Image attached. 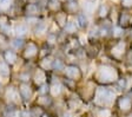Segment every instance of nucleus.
Instances as JSON below:
<instances>
[{
  "label": "nucleus",
  "instance_id": "obj_1",
  "mask_svg": "<svg viewBox=\"0 0 132 117\" xmlns=\"http://www.w3.org/2000/svg\"><path fill=\"white\" fill-rule=\"evenodd\" d=\"M125 71L120 70L119 65L112 61L102 63L97 60L96 67L88 78H91L98 87H113Z\"/></svg>",
  "mask_w": 132,
  "mask_h": 117
},
{
  "label": "nucleus",
  "instance_id": "obj_2",
  "mask_svg": "<svg viewBox=\"0 0 132 117\" xmlns=\"http://www.w3.org/2000/svg\"><path fill=\"white\" fill-rule=\"evenodd\" d=\"M105 54H106L112 63L117 65H123L124 60L126 58L127 51L130 49V43L127 38L119 39V40H110L105 43Z\"/></svg>",
  "mask_w": 132,
  "mask_h": 117
},
{
  "label": "nucleus",
  "instance_id": "obj_3",
  "mask_svg": "<svg viewBox=\"0 0 132 117\" xmlns=\"http://www.w3.org/2000/svg\"><path fill=\"white\" fill-rule=\"evenodd\" d=\"M117 97H118V93L114 91L112 87H97L94 98L91 105L113 108Z\"/></svg>",
  "mask_w": 132,
  "mask_h": 117
},
{
  "label": "nucleus",
  "instance_id": "obj_4",
  "mask_svg": "<svg viewBox=\"0 0 132 117\" xmlns=\"http://www.w3.org/2000/svg\"><path fill=\"white\" fill-rule=\"evenodd\" d=\"M117 116L126 117L129 114L132 112V89L118 95L116 103L113 105Z\"/></svg>",
  "mask_w": 132,
  "mask_h": 117
},
{
  "label": "nucleus",
  "instance_id": "obj_5",
  "mask_svg": "<svg viewBox=\"0 0 132 117\" xmlns=\"http://www.w3.org/2000/svg\"><path fill=\"white\" fill-rule=\"evenodd\" d=\"M97 87H98V85H97L91 78H85L81 83H79L76 93L81 98L82 102H84L86 105H90L94 98V93H96Z\"/></svg>",
  "mask_w": 132,
  "mask_h": 117
},
{
  "label": "nucleus",
  "instance_id": "obj_6",
  "mask_svg": "<svg viewBox=\"0 0 132 117\" xmlns=\"http://www.w3.org/2000/svg\"><path fill=\"white\" fill-rule=\"evenodd\" d=\"M60 77L67 78V79H71V81L76 82V83H81L84 79L86 78L84 71L81 70L80 65L78 64L77 61H69L65 66V70H64L63 75Z\"/></svg>",
  "mask_w": 132,
  "mask_h": 117
},
{
  "label": "nucleus",
  "instance_id": "obj_7",
  "mask_svg": "<svg viewBox=\"0 0 132 117\" xmlns=\"http://www.w3.org/2000/svg\"><path fill=\"white\" fill-rule=\"evenodd\" d=\"M63 100H64L65 109L74 112V114H82L84 111H86L85 110L86 104L82 102V99L76 93V92L67 93V95L63 98Z\"/></svg>",
  "mask_w": 132,
  "mask_h": 117
},
{
  "label": "nucleus",
  "instance_id": "obj_8",
  "mask_svg": "<svg viewBox=\"0 0 132 117\" xmlns=\"http://www.w3.org/2000/svg\"><path fill=\"white\" fill-rule=\"evenodd\" d=\"M39 51H40V46L38 45V43L34 40H27L26 45L24 46L20 57L27 63H32L36 61L39 58Z\"/></svg>",
  "mask_w": 132,
  "mask_h": 117
},
{
  "label": "nucleus",
  "instance_id": "obj_9",
  "mask_svg": "<svg viewBox=\"0 0 132 117\" xmlns=\"http://www.w3.org/2000/svg\"><path fill=\"white\" fill-rule=\"evenodd\" d=\"M4 97L8 105H15L18 106L21 103V98H20L19 91H18V85L10 84L4 89Z\"/></svg>",
  "mask_w": 132,
  "mask_h": 117
},
{
  "label": "nucleus",
  "instance_id": "obj_10",
  "mask_svg": "<svg viewBox=\"0 0 132 117\" xmlns=\"http://www.w3.org/2000/svg\"><path fill=\"white\" fill-rule=\"evenodd\" d=\"M111 10H112V4H110L107 0L100 1L96 10V14H94V22H100L104 20L110 19Z\"/></svg>",
  "mask_w": 132,
  "mask_h": 117
},
{
  "label": "nucleus",
  "instance_id": "obj_11",
  "mask_svg": "<svg viewBox=\"0 0 132 117\" xmlns=\"http://www.w3.org/2000/svg\"><path fill=\"white\" fill-rule=\"evenodd\" d=\"M18 91H19L21 102H24V103L31 102L34 93H36V90L32 88L31 83H19L18 84Z\"/></svg>",
  "mask_w": 132,
  "mask_h": 117
},
{
  "label": "nucleus",
  "instance_id": "obj_12",
  "mask_svg": "<svg viewBox=\"0 0 132 117\" xmlns=\"http://www.w3.org/2000/svg\"><path fill=\"white\" fill-rule=\"evenodd\" d=\"M48 79H50V76L46 71L41 70L40 67H38V66L33 69L31 83L36 88L40 87V85H43V84H45V83H48Z\"/></svg>",
  "mask_w": 132,
  "mask_h": 117
},
{
  "label": "nucleus",
  "instance_id": "obj_13",
  "mask_svg": "<svg viewBox=\"0 0 132 117\" xmlns=\"http://www.w3.org/2000/svg\"><path fill=\"white\" fill-rule=\"evenodd\" d=\"M80 1V9L81 12L85 13L87 17H90L93 20L94 14H96V10L99 5V0H79Z\"/></svg>",
  "mask_w": 132,
  "mask_h": 117
},
{
  "label": "nucleus",
  "instance_id": "obj_14",
  "mask_svg": "<svg viewBox=\"0 0 132 117\" xmlns=\"http://www.w3.org/2000/svg\"><path fill=\"white\" fill-rule=\"evenodd\" d=\"M22 13L25 14V17H38L43 13V5L38 3H26L22 6Z\"/></svg>",
  "mask_w": 132,
  "mask_h": 117
},
{
  "label": "nucleus",
  "instance_id": "obj_15",
  "mask_svg": "<svg viewBox=\"0 0 132 117\" xmlns=\"http://www.w3.org/2000/svg\"><path fill=\"white\" fill-rule=\"evenodd\" d=\"M117 24L125 28L126 31L132 28V11H125V10H120L118 14V19H117Z\"/></svg>",
  "mask_w": 132,
  "mask_h": 117
},
{
  "label": "nucleus",
  "instance_id": "obj_16",
  "mask_svg": "<svg viewBox=\"0 0 132 117\" xmlns=\"http://www.w3.org/2000/svg\"><path fill=\"white\" fill-rule=\"evenodd\" d=\"M63 11H65L70 17H74L76 14L81 11L80 1L79 0H66L63 3Z\"/></svg>",
  "mask_w": 132,
  "mask_h": 117
},
{
  "label": "nucleus",
  "instance_id": "obj_17",
  "mask_svg": "<svg viewBox=\"0 0 132 117\" xmlns=\"http://www.w3.org/2000/svg\"><path fill=\"white\" fill-rule=\"evenodd\" d=\"M90 111L94 117H118L114 109L107 108V106H92Z\"/></svg>",
  "mask_w": 132,
  "mask_h": 117
},
{
  "label": "nucleus",
  "instance_id": "obj_18",
  "mask_svg": "<svg viewBox=\"0 0 132 117\" xmlns=\"http://www.w3.org/2000/svg\"><path fill=\"white\" fill-rule=\"evenodd\" d=\"M73 18L81 32H86V31L88 30V27L91 26V24H92V19H91L90 17H87L85 13H82L81 11L78 14H76Z\"/></svg>",
  "mask_w": 132,
  "mask_h": 117
},
{
  "label": "nucleus",
  "instance_id": "obj_19",
  "mask_svg": "<svg viewBox=\"0 0 132 117\" xmlns=\"http://www.w3.org/2000/svg\"><path fill=\"white\" fill-rule=\"evenodd\" d=\"M48 30H50V25L45 20L40 19L36 25L32 27V33H33V36L37 37V38H45V36L48 33Z\"/></svg>",
  "mask_w": 132,
  "mask_h": 117
},
{
  "label": "nucleus",
  "instance_id": "obj_20",
  "mask_svg": "<svg viewBox=\"0 0 132 117\" xmlns=\"http://www.w3.org/2000/svg\"><path fill=\"white\" fill-rule=\"evenodd\" d=\"M1 56H3V60L5 61V63H7L10 66L15 65L16 63H18V60H19V53L11 48L5 49V50L1 52Z\"/></svg>",
  "mask_w": 132,
  "mask_h": 117
},
{
  "label": "nucleus",
  "instance_id": "obj_21",
  "mask_svg": "<svg viewBox=\"0 0 132 117\" xmlns=\"http://www.w3.org/2000/svg\"><path fill=\"white\" fill-rule=\"evenodd\" d=\"M55 56H53L52 53L51 54H47V56L43 57V58L38 59V63H37V66L40 67L41 70L46 71L47 73L52 72V67H53V61H54Z\"/></svg>",
  "mask_w": 132,
  "mask_h": 117
},
{
  "label": "nucleus",
  "instance_id": "obj_22",
  "mask_svg": "<svg viewBox=\"0 0 132 117\" xmlns=\"http://www.w3.org/2000/svg\"><path fill=\"white\" fill-rule=\"evenodd\" d=\"M69 19H70V15L65 11H59L55 14H53V24L60 31L64 30V27H65L67 21H69Z\"/></svg>",
  "mask_w": 132,
  "mask_h": 117
},
{
  "label": "nucleus",
  "instance_id": "obj_23",
  "mask_svg": "<svg viewBox=\"0 0 132 117\" xmlns=\"http://www.w3.org/2000/svg\"><path fill=\"white\" fill-rule=\"evenodd\" d=\"M30 32H32L31 27L26 24V22H16L13 26V34L14 37H19V38H25L30 34Z\"/></svg>",
  "mask_w": 132,
  "mask_h": 117
},
{
  "label": "nucleus",
  "instance_id": "obj_24",
  "mask_svg": "<svg viewBox=\"0 0 132 117\" xmlns=\"http://www.w3.org/2000/svg\"><path fill=\"white\" fill-rule=\"evenodd\" d=\"M86 36H87L88 43L94 44V43H100V38H99V24L98 22H92L88 30L86 31ZM102 44V43H100Z\"/></svg>",
  "mask_w": 132,
  "mask_h": 117
},
{
  "label": "nucleus",
  "instance_id": "obj_25",
  "mask_svg": "<svg viewBox=\"0 0 132 117\" xmlns=\"http://www.w3.org/2000/svg\"><path fill=\"white\" fill-rule=\"evenodd\" d=\"M55 103V99L52 98L50 95H45V96H37L36 99H34V104L44 108L45 110H48L51 109Z\"/></svg>",
  "mask_w": 132,
  "mask_h": 117
},
{
  "label": "nucleus",
  "instance_id": "obj_26",
  "mask_svg": "<svg viewBox=\"0 0 132 117\" xmlns=\"http://www.w3.org/2000/svg\"><path fill=\"white\" fill-rule=\"evenodd\" d=\"M63 32L66 34L67 37H74V36H78V33L80 32L79 27H78L77 22H76V20H74L73 17H70L69 21H67V24H66V26L64 27Z\"/></svg>",
  "mask_w": 132,
  "mask_h": 117
},
{
  "label": "nucleus",
  "instance_id": "obj_27",
  "mask_svg": "<svg viewBox=\"0 0 132 117\" xmlns=\"http://www.w3.org/2000/svg\"><path fill=\"white\" fill-rule=\"evenodd\" d=\"M67 64L66 61V58L64 57H59V56H55L54 61H53V67H52V72L57 76H61L65 70V66Z\"/></svg>",
  "mask_w": 132,
  "mask_h": 117
},
{
  "label": "nucleus",
  "instance_id": "obj_28",
  "mask_svg": "<svg viewBox=\"0 0 132 117\" xmlns=\"http://www.w3.org/2000/svg\"><path fill=\"white\" fill-rule=\"evenodd\" d=\"M59 33L60 32H50L45 36V42H44V45H46L47 48H50L52 50L53 48H55L58 44H60L59 42Z\"/></svg>",
  "mask_w": 132,
  "mask_h": 117
},
{
  "label": "nucleus",
  "instance_id": "obj_29",
  "mask_svg": "<svg viewBox=\"0 0 132 117\" xmlns=\"http://www.w3.org/2000/svg\"><path fill=\"white\" fill-rule=\"evenodd\" d=\"M127 31L119 26L118 24H113L111 27V40H119V39L126 38Z\"/></svg>",
  "mask_w": 132,
  "mask_h": 117
},
{
  "label": "nucleus",
  "instance_id": "obj_30",
  "mask_svg": "<svg viewBox=\"0 0 132 117\" xmlns=\"http://www.w3.org/2000/svg\"><path fill=\"white\" fill-rule=\"evenodd\" d=\"M45 7L50 13L55 14L57 12L63 11V1L61 0H47Z\"/></svg>",
  "mask_w": 132,
  "mask_h": 117
},
{
  "label": "nucleus",
  "instance_id": "obj_31",
  "mask_svg": "<svg viewBox=\"0 0 132 117\" xmlns=\"http://www.w3.org/2000/svg\"><path fill=\"white\" fill-rule=\"evenodd\" d=\"M26 39L25 38H19V37H13L12 39H10V48L13 49L14 51H20L21 52L24 46L26 45Z\"/></svg>",
  "mask_w": 132,
  "mask_h": 117
},
{
  "label": "nucleus",
  "instance_id": "obj_32",
  "mask_svg": "<svg viewBox=\"0 0 132 117\" xmlns=\"http://www.w3.org/2000/svg\"><path fill=\"white\" fill-rule=\"evenodd\" d=\"M32 71L28 69H21L16 75V79L19 83H31L32 81Z\"/></svg>",
  "mask_w": 132,
  "mask_h": 117
},
{
  "label": "nucleus",
  "instance_id": "obj_33",
  "mask_svg": "<svg viewBox=\"0 0 132 117\" xmlns=\"http://www.w3.org/2000/svg\"><path fill=\"white\" fill-rule=\"evenodd\" d=\"M28 110H30L31 117H45L46 111H47V110H45L44 108H41V106L37 105V104H34V103L28 108Z\"/></svg>",
  "mask_w": 132,
  "mask_h": 117
},
{
  "label": "nucleus",
  "instance_id": "obj_34",
  "mask_svg": "<svg viewBox=\"0 0 132 117\" xmlns=\"http://www.w3.org/2000/svg\"><path fill=\"white\" fill-rule=\"evenodd\" d=\"M12 66L5 63L4 60L0 61V78H10L12 75Z\"/></svg>",
  "mask_w": 132,
  "mask_h": 117
},
{
  "label": "nucleus",
  "instance_id": "obj_35",
  "mask_svg": "<svg viewBox=\"0 0 132 117\" xmlns=\"http://www.w3.org/2000/svg\"><path fill=\"white\" fill-rule=\"evenodd\" d=\"M36 93L37 96H45L50 95V83H45L40 87L36 88Z\"/></svg>",
  "mask_w": 132,
  "mask_h": 117
},
{
  "label": "nucleus",
  "instance_id": "obj_36",
  "mask_svg": "<svg viewBox=\"0 0 132 117\" xmlns=\"http://www.w3.org/2000/svg\"><path fill=\"white\" fill-rule=\"evenodd\" d=\"M118 7L120 10H125V11H132V0H120Z\"/></svg>",
  "mask_w": 132,
  "mask_h": 117
},
{
  "label": "nucleus",
  "instance_id": "obj_37",
  "mask_svg": "<svg viewBox=\"0 0 132 117\" xmlns=\"http://www.w3.org/2000/svg\"><path fill=\"white\" fill-rule=\"evenodd\" d=\"M78 114H74V112L70 111V110H67V109H64V110H61L60 112H59V116L58 117H77Z\"/></svg>",
  "mask_w": 132,
  "mask_h": 117
},
{
  "label": "nucleus",
  "instance_id": "obj_38",
  "mask_svg": "<svg viewBox=\"0 0 132 117\" xmlns=\"http://www.w3.org/2000/svg\"><path fill=\"white\" fill-rule=\"evenodd\" d=\"M19 117H31L30 115V110L28 109H24L19 111Z\"/></svg>",
  "mask_w": 132,
  "mask_h": 117
},
{
  "label": "nucleus",
  "instance_id": "obj_39",
  "mask_svg": "<svg viewBox=\"0 0 132 117\" xmlns=\"http://www.w3.org/2000/svg\"><path fill=\"white\" fill-rule=\"evenodd\" d=\"M82 117H94V116L92 115V112L90 111V109H88V110H86V111L82 112Z\"/></svg>",
  "mask_w": 132,
  "mask_h": 117
},
{
  "label": "nucleus",
  "instance_id": "obj_40",
  "mask_svg": "<svg viewBox=\"0 0 132 117\" xmlns=\"http://www.w3.org/2000/svg\"><path fill=\"white\" fill-rule=\"evenodd\" d=\"M107 1H109L110 4H112V5H118L120 0H107Z\"/></svg>",
  "mask_w": 132,
  "mask_h": 117
},
{
  "label": "nucleus",
  "instance_id": "obj_41",
  "mask_svg": "<svg viewBox=\"0 0 132 117\" xmlns=\"http://www.w3.org/2000/svg\"><path fill=\"white\" fill-rule=\"evenodd\" d=\"M4 90V85H3V82H1V79H0V92Z\"/></svg>",
  "mask_w": 132,
  "mask_h": 117
},
{
  "label": "nucleus",
  "instance_id": "obj_42",
  "mask_svg": "<svg viewBox=\"0 0 132 117\" xmlns=\"http://www.w3.org/2000/svg\"><path fill=\"white\" fill-rule=\"evenodd\" d=\"M43 1H45V0H33V3H38V4H41Z\"/></svg>",
  "mask_w": 132,
  "mask_h": 117
},
{
  "label": "nucleus",
  "instance_id": "obj_43",
  "mask_svg": "<svg viewBox=\"0 0 132 117\" xmlns=\"http://www.w3.org/2000/svg\"><path fill=\"white\" fill-rule=\"evenodd\" d=\"M126 117H132V112H131V114H129V115H127Z\"/></svg>",
  "mask_w": 132,
  "mask_h": 117
},
{
  "label": "nucleus",
  "instance_id": "obj_44",
  "mask_svg": "<svg viewBox=\"0 0 132 117\" xmlns=\"http://www.w3.org/2000/svg\"><path fill=\"white\" fill-rule=\"evenodd\" d=\"M99 1H104V0H99Z\"/></svg>",
  "mask_w": 132,
  "mask_h": 117
},
{
  "label": "nucleus",
  "instance_id": "obj_45",
  "mask_svg": "<svg viewBox=\"0 0 132 117\" xmlns=\"http://www.w3.org/2000/svg\"><path fill=\"white\" fill-rule=\"evenodd\" d=\"M46 1H47V0H46Z\"/></svg>",
  "mask_w": 132,
  "mask_h": 117
}]
</instances>
